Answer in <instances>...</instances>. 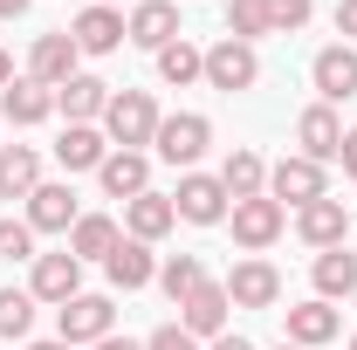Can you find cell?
Wrapping results in <instances>:
<instances>
[{
    "label": "cell",
    "instance_id": "6da1fadb",
    "mask_svg": "<svg viewBox=\"0 0 357 350\" xmlns=\"http://www.w3.org/2000/svg\"><path fill=\"white\" fill-rule=\"evenodd\" d=\"M103 137H110L117 151H144V144L158 137V103H151V89H110V103H103Z\"/></svg>",
    "mask_w": 357,
    "mask_h": 350
},
{
    "label": "cell",
    "instance_id": "7a4b0ae2",
    "mask_svg": "<svg viewBox=\"0 0 357 350\" xmlns=\"http://www.w3.org/2000/svg\"><path fill=\"white\" fill-rule=\"evenodd\" d=\"M117 330V309H110V296H69V303L55 309V337L76 350V344H103Z\"/></svg>",
    "mask_w": 357,
    "mask_h": 350
},
{
    "label": "cell",
    "instance_id": "3957f363",
    "mask_svg": "<svg viewBox=\"0 0 357 350\" xmlns=\"http://www.w3.org/2000/svg\"><path fill=\"white\" fill-rule=\"evenodd\" d=\"M268 199L275 206H310V199H330V178L316 158H282V165H268Z\"/></svg>",
    "mask_w": 357,
    "mask_h": 350
},
{
    "label": "cell",
    "instance_id": "277c9868",
    "mask_svg": "<svg viewBox=\"0 0 357 350\" xmlns=\"http://www.w3.org/2000/svg\"><path fill=\"white\" fill-rule=\"evenodd\" d=\"M213 144V124L199 117V110H178V117H158V137H151V151L165 158V165H199V151Z\"/></svg>",
    "mask_w": 357,
    "mask_h": 350
},
{
    "label": "cell",
    "instance_id": "5b68a950",
    "mask_svg": "<svg viewBox=\"0 0 357 350\" xmlns=\"http://www.w3.org/2000/svg\"><path fill=\"white\" fill-rule=\"evenodd\" d=\"M206 83L227 89V96H234V89H255L261 83V55L248 42H234V35H220V42L206 48Z\"/></svg>",
    "mask_w": 357,
    "mask_h": 350
},
{
    "label": "cell",
    "instance_id": "8992f818",
    "mask_svg": "<svg viewBox=\"0 0 357 350\" xmlns=\"http://www.w3.org/2000/svg\"><path fill=\"white\" fill-rule=\"evenodd\" d=\"M282 227H289V206H275V199H234V241L248 248V254H261L282 241Z\"/></svg>",
    "mask_w": 357,
    "mask_h": 350
},
{
    "label": "cell",
    "instance_id": "52a82bcc",
    "mask_svg": "<svg viewBox=\"0 0 357 350\" xmlns=\"http://www.w3.org/2000/svg\"><path fill=\"white\" fill-rule=\"evenodd\" d=\"M227 303H234V309H275V303H282V275H275V261H261V254L234 261V275H227Z\"/></svg>",
    "mask_w": 357,
    "mask_h": 350
},
{
    "label": "cell",
    "instance_id": "ba28073f",
    "mask_svg": "<svg viewBox=\"0 0 357 350\" xmlns=\"http://www.w3.org/2000/svg\"><path fill=\"white\" fill-rule=\"evenodd\" d=\"M172 206H178V220H192V227H220V220H227L220 172H185V178H178V192H172Z\"/></svg>",
    "mask_w": 357,
    "mask_h": 350
},
{
    "label": "cell",
    "instance_id": "9c48e42d",
    "mask_svg": "<svg viewBox=\"0 0 357 350\" xmlns=\"http://www.w3.org/2000/svg\"><path fill=\"white\" fill-rule=\"evenodd\" d=\"M227 309H234L227 303V282H199V289L178 303V330L199 337V344H206V337H227Z\"/></svg>",
    "mask_w": 357,
    "mask_h": 350
},
{
    "label": "cell",
    "instance_id": "30bf717a",
    "mask_svg": "<svg viewBox=\"0 0 357 350\" xmlns=\"http://www.w3.org/2000/svg\"><path fill=\"white\" fill-rule=\"evenodd\" d=\"M310 83H316V96H323L330 110H337L344 96H357V48H351V42H330V48L310 62Z\"/></svg>",
    "mask_w": 357,
    "mask_h": 350
},
{
    "label": "cell",
    "instance_id": "8fae6325",
    "mask_svg": "<svg viewBox=\"0 0 357 350\" xmlns=\"http://www.w3.org/2000/svg\"><path fill=\"white\" fill-rule=\"evenodd\" d=\"M28 296L35 303H69V296H83V261L62 248V254H35V282H28Z\"/></svg>",
    "mask_w": 357,
    "mask_h": 350
},
{
    "label": "cell",
    "instance_id": "7c38bea8",
    "mask_svg": "<svg viewBox=\"0 0 357 350\" xmlns=\"http://www.w3.org/2000/svg\"><path fill=\"white\" fill-rule=\"evenodd\" d=\"M76 55H83V48H76V35H69V28H55V35H42V42L28 48V76H35V83H48V89H62L69 76H76Z\"/></svg>",
    "mask_w": 357,
    "mask_h": 350
},
{
    "label": "cell",
    "instance_id": "4fadbf2b",
    "mask_svg": "<svg viewBox=\"0 0 357 350\" xmlns=\"http://www.w3.org/2000/svg\"><path fill=\"white\" fill-rule=\"evenodd\" d=\"M96 185L131 206L137 192H151V151H110V158L96 165Z\"/></svg>",
    "mask_w": 357,
    "mask_h": 350
},
{
    "label": "cell",
    "instance_id": "5bb4252c",
    "mask_svg": "<svg viewBox=\"0 0 357 350\" xmlns=\"http://www.w3.org/2000/svg\"><path fill=\"white\" fill-rule=\"evenodd\" d=\"M124 35H131L137 48H172L178 42V0H137L131 7V21H124Z\"/></svg>",
    "mask_w": 357,
    "mask_h": 350
},
{
    "label": "cell",
    "instance_id": "9a60e30c",
    "mask_svg": "<svg viewBox=\"0 0 357 350\" xmlns=\"http://www.w3.org/2000/svg\"><path fill=\"white\" fill-rule=\"evenodd\" d=\"M0 117L21 124V131H28V124H48V117H55V89L35 83V76H14V83L0 89Z\"/></svg>",
    "mask_w": 357,
    "mask_h": 350
},
{
    "label": "cell",
    "instance_id": "2e32d148",
    "mask_svg": "<svg viewBox=\"0 0 357 350\" xmlns=\"http://www.w3.org/2000/svg\"><path fill=\"white\" fill-rule=\"evenodd\" d=\"M296 234L310 241L316 254H323V248H344V234H351L344 199H310V206H296Z\"/></svg>",
    "mask_w": 357,
    "mask_h": 350
},
{
    "label": "cell",
    "instance_id": "e0dca14e",
    "mask_svg": "<svg viewBox=\"0 0 357 350\" xmlns=\"http://www.w3.org/2000/svg\"><path fill=\"white\" fill-rule=\"evenodd\" d=\"M296 137H303V158H316V165H330V158L344 151V124H337L330 103H310V110L296 117Z\"/></svg>",
    "mask_w": 357,
    "mask_h": 350
},
{
    "label": "cell",
    "instance_id": "ac0fdd59",
    "mask_svg": "<svg viewBox=\"0 0 357 350\" xmlns=\"http://www.w3.org/2000/svg\"><path fill=\"white\" fill-rule=\"evenodd\" d=\"M172 227H178V206L165 199V192H137L131 206H124V234L144 241V248H151V241H165Z\"/></svg>",
    "mask_w": 357,
    "mask_h": 350
},
{
    "label": "cell",
    "instance_id": "d6986e66",
    "mask_svg": "<svg viewBox=\"0 0 357 350\" xmlns=\"http://www.w3.org/2000/svg\"><path fill=\"white\" fill-rule=\"evenodd\" d=\"M69 35H76V48H83V55H110V48H124V42H131V35H124V14H117V7H83Z\"/></svg>",
    "mask_w": 357,
    "mask_h": 350
},
{
    "label": "cell",
    "instance_id": "ffe728a7",
    "mask_svg": "<svg viewBox=\"0 0 357 350\" xmlns=\"http://www.w3.org/2000/svg\"><path fill=\"white\" fill-rule=\"evenodd\" d=\"M103 103H110V83H103V76H83V69L55 89V110H62L69 124H96V117H103Z\"/></svg>",
    "mask_w": 357,
    "mask_h": 350
},
{
    "label": "cell",
    "instance_id": "44dd1931",
    "mask_svg": "<svg viewBox=\"0 0 357 350\" xmlns=\"http://www.w3.org/2000/svg\"><path fill=\"white\" fill-rule=\"evenodd\" d=\"M76 192H69V185H35V192H28V227H35V234H69V227H76Z\"/></svg>",
    "mask_w": 357,
    "mask_h": 350
},
{
    "label": "cell",
    "instance_id": "7402d4cb",
    "mask_svg": "<svg viewBox=\"0 0 357 350\" xmlns=\"http://www.w3.org/2000/svg\"><path fill=\"white\" fill-rule=\"evenodd\" d=\"M103 275H110V289H124V296H131V289H144V282H158V261H151V248H144V241L124 234V241L110 248Z\"/></svg>",
    "mask_w": 357,
    "mask_h": 350
},
{
    "label": "cell",
    "instance_id": "603a6c76",
    "mask_svg": "<svg viewBox=\"0 0 357 350\" xmlns=\"http://www.w3.org/2000/svg\"><path fill=\"white\" fill-rule=\"evenodd\" d=\"M110 151H117V144L96 131V124H69V131L55 137V158H62L69 172H96V165H103Z\"/></svg>",
    "mask_w": 357,
    "mask_h": 350
},
{
    "label": "cell",
    "instance_id": "cb8c5ba5",
    "mask_svg": "<svg viewBox=\"0 0 357 350\" xmlns=\"http://www.w3.org/2000/svg\"><path fill=\"white\" fill-rule=\"evenodd\" d=\"M282 316H289V344H303V350L330 344V337L344 330V316H337V309L323 303V296H316V303H296V309H282Z\"/></svg>",
    "mask_w": 357,
    "mask_h": 350
},
{
    "label": "cell",
    "instance_id": "d4e9b609",
    "mask_svg": "<svg viewBox=\"0 0 357 350\" xmlns=\"http://www.w3.org/2000/svg\"><path fill=\"white\" fill-rule=\"evenodd\" d=\"M316 296L323 303H351L357 296V254L351 248H323L316 254Z\"/></svg>",
    "mask_w": 357,
    "mask_h": 350
},
{
    "label": "cell",
    "instance_id": "484cf974",
    "mask_svg": "<svg viewBox=\"0 0 357 350\" xmlns=\"http://www.w3.org/2000/svg\"><path fill=\"white\" fill-rule=\"evenodd\" d=\"M117 241H124V234H117L110 213H83L76 227H69V254H76V261H110Z\"/></svg>",
    "mask_w": 357,
    "mask_h": 350
},
{
    "label": "cell",
    "instance_id": "4316f807",
    "mask_svg": "<svg viewBox=\"0 0 357 350\" xmlns=\"http://www.w3.org/2000/svg\"><path fill=\"white\" fill-rule=\"evenodd\" d=\"M220 185H227V199H261L268 192V165H261V151H227V165H220Z\"/></svg>",
    "mask_w": 357,
    "mask_h": 350
},
{
    "label": "cell",
    "instance_id": "83f0119b",
    "mask_svg": "<svg viewBox=\"0 0 357 350\" xmlns=\"http://www.w3.org/2000/svg\"><path fill=\"white\" fill-rule=\"evenodd\" d=\"M42 185V158L28 144H0V199H28Z\"/></svg>",
    "mask_w": 357,
    "mask_h": 350
},
{
    "label": "cell",
    "instance_id": "f1b7e54d",
    "mask_svg": "<svg viewBox=\"0 0 357 350\" xmlns=\"http://www.w3.org/2000/svg\"><path fill=\"white\" fill-rule=\"evenodd\" d=\"M158 76L172 89H185V83H206V48H192L185 35H178L172 48H158Z\"/></svg>",
    "mask_w": 357,
    "mask_h": 350
},
{
    "label": "cell",
    "instance_id": "f546056e",
    "mask_svg": "<svg viewBox=\"0 0 357 350\" xmlns=\"http://www.w3.org/2000/svg\"><path fill=\"white\" fill-rule=\"evenodd\" d=\"M35 330V296L28 289H0V344H21Z\"/></svg>",
    "mask_w": 357,
    "mask_h": 350
},
{
    "label": "cell",
    "instance_id": "4dcf8cb0",
    "mask_svg": "<svg viewBox=\"0 0 357 350\" xmlns=\"http://www.w3.org/2000/svg\"><path fill=\"white\" fill-rule=\"evenodd\" d=\"M199 282H206V268H199V254H172V261L158 268V289H165V296H172V309L185 303V296H192V289H199Z\"/></svg>",
    "mask_w": 357,
    "mask_h": 350
},
{
    "label": "cell",
    "instance_id": "1f68e13d",
    "mask_svg": "<svg viewBox=\"0 0 357 350\" xmlns=\"http://www.w3.org/2000/svg\"><path fill=\"white\" fill-rule=\"evenodd\" d=\"M227 35L255 48V35H268V0H227Z\"/></svg>",
    "mask_w": 357,
    "mask_h": 350
},
{
    "label": "cell",
    "instance_id": "d6a6232c",
    "mask_svg": "<svg viewBox=\"0 0 357 350\" xmlns=\"http://www.w3.org/2000/svg\"><path fill=\"white\" fill-rule=\"evenodd\" d=\"M316 0H268V35H296V28H310Z\"/></svg>",
    "mask_w": 357,
    "mask_h": 350
},
{
    "label": "cell",
    "instance_id": "836d02e7",
    "mask_svg": "<svg viewBox=\"0 0 357 350\" xmlns=\"http://www.w3.org/2000/svg\"><path fill=\"white\" fill-rule=\"evenodd\" d=\"M0 261H35V227L28 220H0Z\"/></svg>",
    "mask_w": 357,
    "mask_h": 350
},
{
    "label": "cell",
    "instance_id": "e575fe53",
    "mask_svg": "<svg viewBox=\"0 0 357 350\" xmlns=\"http://www.w3.org/2000/svg\"><path fill=\"white\" fill-rule=\"evenodd\" d=\"M144 350H199V337H185L178 323H165V330H151V337H144Z\"/></svg>",
    "mask_w": 357,
    "mask_h": 350
},
{
    "label": "cell",
    "instance_id": "d590c367",
    "mask_svg": "<svg viewBox=\"0 0 357 350\" xmlns=\"http://www.w3.org/2000/svg\"><path fill=\"white\" fill-rule=\"evenodd\" d=\"M337 35L357 42V0H337Z\"/></svg>",
    "mask_w": 357,
    "mask_h": 350
},
{
    "label": "cell",
    "instance_id": "8d00e7d4",
    "mask_svg": "<svg viewBox=\"0 0 357 350\" xmlns=\"http://www.w3.org/2000/svg\"><path fill=\"white\" fill-rule=\"evenodd\" d=\"M337 165H344V172L357 178V131H344V151H337Z\"/></svg>",
    "mask_w": 357,
    "mask_h": 350
},
{
    "label": "cell",
    "instance_id": "74e56055",
    "mask_svg": "<svg viewBox=\"0 0 357 350\" xmlns=\"http://www.w3.org/2000/svg\"><path fill=\"white\" fill-rule=\"evenodd\" d=\"M89 350H144V344H131V337H117V330H110L103 344H89Z\"/></svg>",
    "mask_w": 357,
    "mask_h": 350
},
{
    "label": "cell",
    "instance_id": "f35d334b",
    "mask_svg": "<svg viewBox=\"0 0 357 350\" xmlns=\"http://www.w3.org/2000/svg\"><path fill=\"white\" fill-rule=\"evenodd\" d=\"M206 350H255V344H248V337H234V330H227V337H213V344H206Z\"/></svg>",
    "mask_w": 357,
    "mask_h": 350
},
{
    "label": "cell",
    "instance_id": "ab89813d",
    "mask_svg": "<svg viewBox=\"0 0 357 350\" xmlns=\"http://www.w3.org/2000/svg\"><path fill=\"white\" fill-rule=\"evenodd\" d=\"M28 7H35V0H0V21H21Z\"/></svg>",
    "mask_w": 357,
    "mask_h": 350
},
{
    "label": "cell",
    "instance_id": "60d3db41",
    "mask_svg": "<svg viewBox=\"0 0 357 350\" xmlns=\"http://www.w3.org/2000/svg\"><path fill=\"white\" fill-rule=\"evenodd\" d=\"M14 83V55H7V48H0V89Z\"/></svg>",
    "mask_w": 357,
    "mask_h": 350
},
{
    "label": "cell",
    "instance_id": "b9f144b4",
    "mask_svg": "<svg viewBox=\"0 0 357 350\" xmlns=\"http://www.w3.org/2000/svg\"><path fill=\"white\" fill-rule=\"evenodd\" d=\"M28 350H69V344H62V337H48V344H28Z\"/></svg>",
    "mask_w": 357,
    "mask_h": 350
},
{
    "label": "cell",
    "instance_id": "7bdbcfd3",
    "mask_svg": "<svg viewBox=\"0 0 357 350\" xmlns=\"http://www.w3.org/2000/svg\"><path fill=\"white\" fill-rule=\"evenodd\" d=\"M96 7H117V0H96Z\"/></svg>",
    "mask_w": 357,
    "mask_h": 350
},
{
    "label": "cell",
    "instance_id": "ee69618b",
    "mask_svg": "<svg viewBox=\"0 0 357 350\" xmlns=\"http://www.w3.org/2000/svg\"><path fill=\"white\" fill-rule=\"evenodd\" d=\"M282 350H303V344H282Z\"/></svg>",
    "mask_w": 357,
    "mask_h": 350
},
{
    "label": "cell",
    "instance_id": "f6af8a7d",
    "mask_svg": "<svg viewBox=\"0 0 357 350\" xmlns=\"http://www.w3.org/2000/svg\"><path fill=\"white\" fill-rule=\"evenodd\" d=\"M351 350H357V337H351Z\"/></svg>",
    "mask_w": 357,
    "mask_h": 350
}]
</instances>
